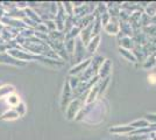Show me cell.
Segmentation results:
<instances>
[{
    "mask_svg": "<svg viewBox=\"0 0 156 140\" xmlns=\"http://www.w3.org/2000/svg\"><path fill=\"white\" fill-rule=\"evenodd\" d=\"M148 81H149V83L151 84H156V75L155 74H151L148 76Z\"/></svg>",
    "mask_w": 156,
    "mask_h": 140,
    "instance_id": "4",
    "label": "cell"
},
{
    "mask_svg": "<svg viewBox=\"0 0 156 140\" xmlns=\"http://www.w3.org/2000/svg\"><path fill=\"white\" fill-rule=\"evenodd\" d=\"M19 117V114L16 113V111H8L6 112L5 114H2V117H1V119L4 120H8V119H16Z\"/></svg>",
    "mask_w": 156,
    "mask_h": 140,
    "instance_id": "2",
    "label": "cell"
},
{
    "mask_svg": "<svg viewBox=\"0 0 156 140\" xmlns=\"http://www.w3.org/2000/svg\"><path fill=\"white\" fill-rule=\"evenodd\" d=\"M14 89L13 87H8V85H5V87L0 88V97H2V96H5L7 93L12 92Z\"/></svg>",
    "mask_w": 156,
    "mask_h": 140,
    "instance_id": "3",
    "label": "cell"
},
{
    "mask_svg": "<svg viewBox=\"0 0 156 140\" xmlns=\"http://www.w3.org/2000/svg\"><path fill=\"white\" fill-rule=\"evenodd\" d=\"M7 103H8V105H11V106L16 107L18 105H19L20 99H19V97H18V96L12 95V96H8V97H7Z\"/></svg>",
    "mask_w": 156,
    "mask_h": 140,
    "instance_id": "1",
    "label": "cell"
}]
</instances>
